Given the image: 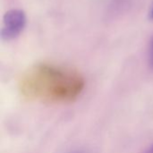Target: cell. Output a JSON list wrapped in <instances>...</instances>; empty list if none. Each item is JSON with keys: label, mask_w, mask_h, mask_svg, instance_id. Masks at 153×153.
Segmentation results:
<instances>
[{"label": "cell", "mask_w": 153, "mask_h": 153, "mask_svg": "<svg viewBox=\"0 0 153 153\" xmlns=\"http://www.w3.org/2000/svg\"><path fill=\"white\" fill-rule=\"evenodd\" d=\"M84 87L85 81L76 71L42 64L24 75L20 90L24 97L31 100L65 104L75 101Z\"/></svg>", "instance_id": "1"}, {"label": "cell", "mask_w": 153, "mask_h": 153, "mask_svg": "<svg viewBox=\"0 0 153 153\" xmlns=\"http://www.w3.org/2000/svg\"><path fill=\"white\" fill-rule=\"evenodd\" d=\"M27 22L26 14L22 10L12 9L5 13L2 22L1 38L9 41L17 38L24 30Z\"/></svg>", "instance_id": "2"}, {"label": "cell", "mask_w": 153, "mask_h": 153, "mask_svg": "<svg viewBox=\"0 0 153 153\" xmlns=\"http://www.w3.org/2000/svg\"><path fill=\"white\" fill-rule=\"evenodd\" d=\"M148 62L150 67L153 69V37L151 40L150 46H149V51H148Z\"/></svg>", "instance_id": "3"}, {"label": "cell", "mask_w": 153, "mask_h": 153, "mask_svg": "<svg viewBox=\"0 0 153 153\" xmlns=\"http://www.w3.org/2000/svg\"><path fill=\"white\" fill-rule=\"evenodd\" d=\"M149 17H150L151 20H153V5L152 9H151V11H150V13H149Z\"/></svg>", "instance_id": "4"}, {"label": "cell", "mask_w": 153, "mask_h": 153, "mask_svg": "<svg viewBox=\"0 0 153 153\" xmlns=\"http://www.w3.org/2000/svg\"><path fill=\"white\" fill-rule=\"evenodd\" d=\"M146 153H153V144L152 145V147L149 148V150L146 152Z\"/></svg>", "instance_id": "5"}]
</instances>
